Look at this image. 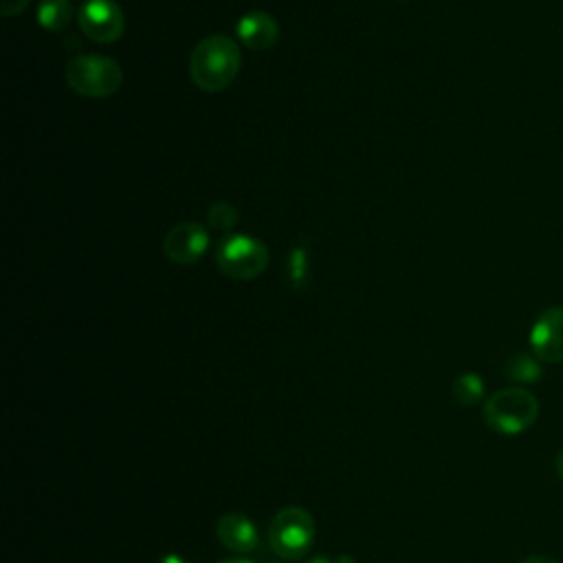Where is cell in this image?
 <instances>
[{
	"instance_id": "cell-18",
	"label": "cell",
	"mask_w": 563,
	"mask_h": 563,
	"mask_svg": "<svg viewBox=\"0 0 563 563\" xmlns=\"http://www.w3.org/2000/svg\"><path fill=\"white\" fill-rule=\"evenodd\" d=\"M521 563H559L556 559H550V556H528L523 559Z\"/></svg>"
},
{
	"instance_id": "cell-5",
	"label": "cell",
	"mask_w": 563,
	"mask_h": 563,
	"mask_svg": "<svg viewBox=\"0 0 563 563\" xmlns=\"http://www.w3.org/2000/svg\"><path fill=\"white\" fill-rule=\"evenodd\" d=\"M216 264L231 279H255L268 266V249L253 235H224L216 246Z\"/></svg>"
},
{
	"instance_id": "cell-17",
	"label": "cell",
	"mask_w": 563,
	"mask_h": 563,
	"mask_svg": "<svg viewBox=\"0 0 563 563\" xmlns=\"http://www.w3.org/2000/svg\"><path fill=\"white\" fill-rule=\"evenodd\" d=\"M554 471H556V475L563 479V449L556 453V457H554Z\"/></svg>"
},
{
	"instance_id": "cell-22",
	"label": "cell",
	"mask_w": 563,
	"mask_h": 563,
	"mask_svg": "<svg viewBox=\"0 0 563 563\" xmlns=\"http://www.w3.org/2000/svg\"><path fill=\"white\" fill-rule=\"evenodd\" d=\"M264 563H279V561H264Z\"/></svg>"
},
{
	"instance_id": "cell-6",
	"label": "cell",
	"mask_w": 563,
	"mask_h": 563,
	"mask_svg": "<svg viewBox=\"0 0 563 563\" xmlns=\"http://www.w3.org/2000/svg\"><path fill=\"white\" fill-rule=\"evenodd\" d=\"M84 35L97 44H112L125 31V15L114 0H88L77 13Z\"/></svg>"
},
{
	"instance_id": "cell-15",
	"label": "cell",
	"mask_w": 563,
	"mask_h": 563,
	"mask_svg": "<svg viewBox=\"0 0 563 563\" xmlns=\"http://www.w3.org/2000/svg\"><path fill=\"white\" fill-rule=\"evenodd\" d=\"M288 273H290V282L295 288H301L306 277H308V253L303 246H297L292 253H290V266H288Z\"/></svg>"
},
{
	"instance_id": "cell-11",
	"label": "cell",
	"mask_w": 563,
	"mask_h": 563,
	"mask_svg": "<svg viewBox=\"0 0 563 563\" xmlns=\"http://www.w3.org/2000/svg\"><path fill=\"white\" fill-rule=\"evenodd\" d=\"M506 376L519 385H530L541 378V361L530 352H519L506 363Z\"/></svg>"
},
{
	"instance_id": "cell-1",
	"label": "cell",
	"mask_w": 563,
	"mask_h": 563,
	"mask_svg": "<svg viewBox=\"0 0 563 563\" xmlns=\"http://www.w3.org/2000/svg\"><path fill=\"white\" fill-rule=\"evenodd\" d=\"M240 46L227 35H209L200 40L189 57V77L205 92L229 88L240 70Z\"/></svg>"
},
{
	"instance_id": "cell-14",
	"label": "cell",
	"mask_w": 563,
	"mask_h": 563,
	"mask_svg": "<svg viewBox=\"0 0 563 563\" xmlns=\"http://www.w3.org/2000/svg\"><path fill=\"white\" fill-rule=\"evenodd\" d=\"M207 218H209V224L218 231H229L231 227H235L238 222V211L233 205L229 202H216L209 211H207Z\"/></svg>"
},
{
	"instance_id": "cell-10",
	"label": "cell",
	"mask_w": 563,
	"mask_h": 563,
	"mask_svg": "<svg viewBox=\"0 0 563 563\" xmlns=\"http://www.w3.org/2000/svg\"><path fill=\"white\" fill-rule=\"evenodd\" d=\"M238 37L251 51H266L279 40V24L264 11L246 13L238 20Z\"/></svg>"
},
{
	"instance_id": "cell-19",
	"label": "cell",
	"mask_w": 563,
	"mask_h": 563,
	"mask_svg": "<svg viewBox=\"0 0 563 563\" xmlns=\"http://www.w3.org/2000/svg\"><path fill=\"white\" fill-rule=\"evenodd\" d=\"M303 563H332V561L325 559V556H314V559H308V561H303Z\"/></svg>"
},
{
	"instance_id": "cell-21",
	"label": "cell",
	"mask_w": 563,
	"mask_h": 563,
	"mask_svg": "<svg viewBox=\"0 0 563 563\" xmlns=\"http://www.w3.org/2000/svg\"><path fill=\"white\" fill-rule=\"evenodd\" d=\"M339 563H354L350 556H339Z\"/></svg>"
},
{
	"instance_id": "cell-7",
	"label": "cell",
	"mask_w": 563,
	"mask_h": 563,
	"mask_svg": "<svg viewBox=\"0 0 563 563\" xmlns=\"http://www.w3.org/2000/svg\"><path fill=\"white\" fill-rule=\"evenodd\" d=\"M530 352L541 363L563 361V306L545 308L532 323Z\"/></svg>"
},
{
	"instance_id": "cell-20",
	"label": "cell",
	"mask_w": 563,
	"mask_h": 563,
	"mask_svg": "<svg viewBox=\"0 0 563 563\" xmlns=\"http://www.w3.org/2000/svg\"><path fill=\"white\" fill-rule=\"evenodd\" d=\"M218 563H253V561H246V559H222Z\"/></svg>"
},
{
	"instance_id": "cell-13",
	"label": "cell",
	"mask_w": 563,
	"mask_h": 563,
	"mask_svg": "<svg viewBox=\"0 0 563 563\" xmlns=\"http://www.w3.org/2000/svg\"><path fill=\"white\" fill-rule=\"evenodd\" d=\"M451 394H453V400H455V402H460L462 407H471V405H475V402L482 400V396H484V380H482L475 372L460 374V376L453 380Z\"/></svg>"
},
{
	"instance_id": "cell-16",
	"label": "cell",
	"mask_w": 563,
	"mask_h": 563,
	"mask_svg": "<svg viewBox=\"0 0 563 563\" xmlns=\"http://www.w3.org/2000/svg\"><path fill=\"white\" fill-rule=\"evenodd\" d=\"M29 0H2V15L11 18V15H18L26 9Z\"/></svg>"
},
{
	"instance_id": "cell-2",
	"label": "cell",
	"mask_w": 563,
	"mask_h": 563,
	"mask_svg": "<svg viewBox=\"0 0 563 563\" xmlns=\"http://www.w3.org/2000/svg\"><path fill=\"white\" fill-rule=\"evenodd\" d=\"M539 416V400L526 387H504L490 394L484 402L486 424L504 435H515L530 429Z\"/></svg>"
},
{
	"instance_id": "cell-3",
	"label": "cell",
	"mask_w": 563,
	"mask_h": 563,
	"mask_svg": "<svg viewBox=\"0 0 563 563\" xmlns=\"http://www.w3.org/2000/svg\"><path fill=\"white\" fill-rule=\"evenodd\" d=\"M66 84L81 97L106 99L123 84V68L106 55H79L66 64Z\"/></svg>"
},
{
	"instance_id": "cell-8",
	"label": "cell",
	"mask_w": 563,
	"mask_h": 563,
	"mask_svg": "<svg viewBox=\"0 0 563 563\" xmlns=\"http://www.w3.org/2000/svg\"><path fill=\"white\" fill-rule=\"evenodd\" d=\"M207 249L209 233L198 222H178L167 231L163 240V251L167 260L176 264H194L207 253Z\"/></svg>"
},
{
	"instance_id": "cell-9",
	"label": "cell",
	"mask_w": 563,
	"mask_h": 563,
	"mask_svg": "<svg viewBox=\"0 0 563 563\" xmlns=\"http://www.w3.org/2000/svg\"><path fill=\"white\" fill-rule=\"evenodd\" d=\"M216 534H218V541L235 554L253 552L260 545V532L255 523L242 512L222 515L216 523Z\"/></svg>"
},
{
	"instance_id": "cell-12",
	"label": "cell",
	"mask_w": 563,
	"mask_h": 563,
	"mask_svg": "<svg viewBox=\"0 0 563 563\" xmlns=\"http://www.w3.org/2000/svg\"><path fill=\"white\" fill-rule=\"evenodd\" d=\"M73 18V7L68 0H42L37 7V22L46 31H62Z\"/></svg>"
},
{
	"instance_id": "cell-4",
	"label": "cell",
	"mask_w": 563,
	"mask_h": 563,
	"mask_svg": "<svg viewBox=\"0 0 563 563\" xmlns=\"http://www.w3.org/2000/svg\"><path fill=\"white\" fill-rule=\"evenodd\" d=\"M314 541L312 515L301 506H284L268 523V545L286 561L303 559Z\"/></svg>"
}]
</instances>
